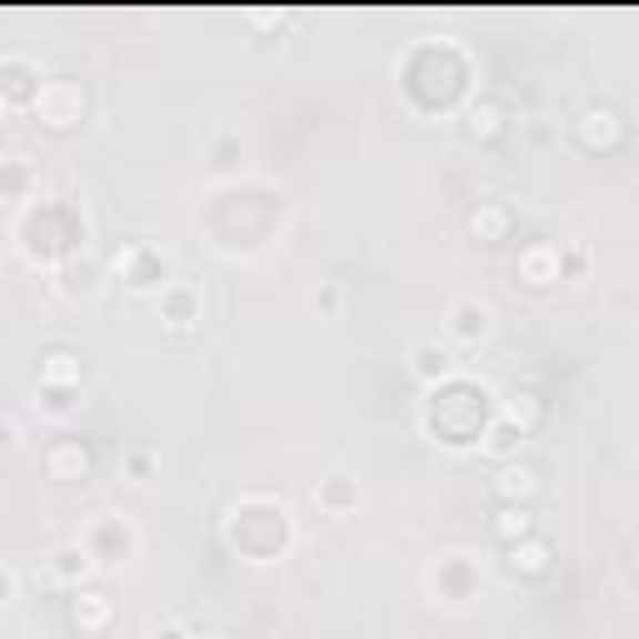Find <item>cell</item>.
Wrapping results in <instances>:
<instances>
[{"label": "cell", "instance_id": "6da1fadb", "mask_svg": "<svg viewBox=\"0 0 639 639\" xmlns=\"http://www.w3.org/2000/svg\"><path fill=\"white\" fill-rule=\"evenodd\" d=\"M629 135V120L619 115L609 100H589L585 110L575 115V140L585 150H595V155H609V150H619Z\"/></svg>", "mask_w": 639, "mask_h": 639}, {"label": "cell", "instance_id": "7a4b0ae2", "mask_svg": "<svg viewBox=\"0 0 639 639\" xmlns=\"http://www.w3.org/2000/svg\"><path fill=\"white\" fill-rule=\"evenodd\" d=\"M36 115L45 120V125H75L80 115H85V90L75 85V80H45V85H36Z\"/></svg>", "mask_w": 639, "mask_h": 639}, {"label": "cell", "instance_id": "3957f363", "mask_svg": "<svg viewBox=\"0 0 639 639\" xmlns=\"http://www.w3.org/2000/svg\"><path fill=\"white\" fill-rule=\"evenodd\" d=\"M489 489H495L499 505H529V499L545 489V469H539L535 459H505V465L495 469V479H489Z\"/></svg>", "mask_w": 639, "mask_h": 639}, {"label": "cell", "instance_id": "277c9868", "mask_svg": "<svg viewBox=\"0 0 639 639\" xmlns=\"http://www.w3.org/2000/svg\"><path fill=\"white\" fill-rule=\"evenodd\" d=\"M549 565H555V549H549V539L529 535L519 539V545H505V569L519 579H545Z\"/></svg>", "mask_w": 639, "mask_h": 639}, {"label": "cell", "instance_id": "5b68a950", "mask_svg": "<svg viewBox=\"0 0 639 639\" xmlns=\"http://www.w3.org/2000/svg\"><path fill=\"white\" fill-rule=\"evenodd\" d=\"M50 479H85L90 475V449L80 439H50L45 455H40Z\"/></svg>", "mask_w": 639, "mask_h": 639}, {"label": "cell", "instance_id": "8992f818", "mask_svg": "<svg viewBox=\"0 0 639 639\" xmlns=\"http://www.w3.org/2000/svg\"><path fill=\"white\" fill-rule=\"evenodd\" d=\"M80 375H85V365H80L75 349L55 345V349H45V355H40V385H45L50 395H65V389H75Z\"/></svg>", "mask_w": 639, "mask_h": 639}, {"label": "cell", "instance_id": "52a82bcc", "mask_svg": "<svg viewBox=\"0 0 639 639\" xmlns=\"http://www.w3.org/2000/svg\"><path fill=\"white\" fill-rule=\"evenodd\" d=\"M519 280L535 290L555 285L559 280V245H549V240H535L529 250H519Z\"/></svg>", "mask_w": 639, "mask_h": 639}, {"label": "cell", "instance_id": "ba28073f", "mask_svg": "<svg viewBox=\"0 0 639 639\" xmlns=\"http://www.w3.org/2000/svg\"><path fill=\"white\" fill-rule=\"evenodd\" d=\"M509 205L505 200H479L475 210H469V235L485 240V245H499V240L509 235Z\"/></svg>", "mask_w": 639, "mask_h": 639}, {"label": "cell", "instance_id": "9c48e42d", "mask_svg": "<svg viewBox=\"0 0 639 639\" xmlns=\"http://www.w3.org/2000/svg\"><path fill=\"white\" fill-rule=\"evenodd\" d=\"M505 105H499L495 95H479V100H469V110H465V135H475V140H499L505 135Z\"/></svg>", "mask_w": 639, "mask_h": 639}, {"label": "cell", "instance_id": "30bf717a", "mask_svg": "<svg viewBox=\"0 0 639 639\" xmlns=\"http://www.w3.org/2000/svg\"><path fill=\"white\" fill-rule=\"evenodd\" d=\"M449 335L465 339V345L485 339L489 335V305H479V300H459V305L449 310Z\"/></svg>", "mask_w": 639, "mask_h": 639}, {"label": "cell", "instance_id": "8fae6325", "mask_svg": "<svg viewBox=\"0 0 639 639\" xmlns=\"http://www.w3.org/2000/svg\"><path fill=\"white\" fill-rule=\"evenodd\" d=\"M539 419H545V399H539L535 389H515V395L505 399V425L515 429V435L539 429Z\"/></svg>", "mask_w": 639, "mask_h": 639}, {"label": "cell", "instance_id": "7c38bea8", "mask_svg": "<svg viewBox=\"0 0 639 639\" xmlns=\"http://www.w3.org/2000/svg\"><path fill=\"white\" fill-rule=\"evenodd\" d=\"M489 529H495L499 545H519V539L535 535V515H529V505H499Z\"/></svg>", "mask_w": 639, "mask_h": 639}, {"label": "cell", "instance_id": "4fadbf2b", "mask_svg": "<svg viewBox=\"0 0 639 639\" xmlns=\"http://www.w3.org/2000/svg\"><path fill=\"white\" fill-rule=\"evenodd\" d=\"M70 615H75L80 629H100L110 619V599L95 595V589H80V595L70 599Z\"/></svg>", "mask_w": 639, "mask_h": 639}, {"label": "cell", "instance_id": "5bb4252c", "mask_svg": "<svg viewBox=\"0 0 639 639\" xmlns=\"http://www.w3.org/2000/svg\"><path fill=\"white\" fill-rule=\"evenodd\" d=\"M409 369H415L419 379L445 375V369H449V349H439V345H415V355H409Z\"/></svg>", "mask_w": 639, "mask_h": 639}, {"label": "cell", "instance_id": "9a60e30c", "mask_svg": "<svg viewBox=\"0 0 639 639\" xmlns=\"http://www.w3.org/2000/svg\"><path fill=\"white\" fill-rule=\"evenodd\" d=\"M90 569H95V555H90V549H80V545H65L55 555V575L60 579H85Z\"/></svg>", "mask_w": 639, "mask_h": 639}, {"label": "cell", "instance_id": "2e32d148", "mask_svg": "<svg viewBox=\"0 0 639 639\" xmlns=\"http://www.w3.org/2000/svg\"><path fill=\"white\" fill-rule=\"evenodd\" d=\"M165 315H170V325H190V320H200L195 290H170V295H165Z\"/></svg>", "mask_w": 639, "mask_h": 639}, {"label": "cell", "instance_id": "e0dca14e", "mask_svg": "<svg viewBox=\"0 0 639 639\" xmlns=\"http://www.w3.org/2000/svg\"><path fill=\"white\" fill-rule=\"evenodd\" d=\"M629 569H635V579H639V539L629 545Z\"/></svg>", "mask_w": 639, "mask_h": 639}]
</instances>
